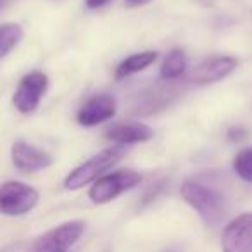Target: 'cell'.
Wrapping results in <instances>:
<instances>
[{
	"instance_id": "9c48e42d",
	"label": "cell",
	"mask_w": 252,
	"mask_h": 252,
	"mask_svg": "<svg viewBox=\"0 0 252 252\" xmlns=\"http://www.w3.org/2000/svg\"><path fill=\"white\" fill-rule=\"evenodd\" d=\"M11 158L14 166L23 173H35L52 166L54 158L47 151L35 147L28 142L18 140L11 149Z\"/></svg>"
},
{
	"instance_id": "ac0fdd59",
	"label": "cell",
	"mask_w": 252,
	"mask_h": 252,
	"mask_svg": "<svg viewBox=\"0 0 252 252\" xmlns=\"http://www.w3.org/2000/svg\"><path fill=\"white\" fill-rule=\"evenodd\" d=\"M125 2L128 7H142V5L149 4V2H152V0H125Z\"/></svg>"
},
{
	"instance_id": "ffe728a7",
	"label": "cell",
	"mask_w": 252,
	"mask_h": 252,
	"mask_svg": "<svg viewBox=\"0 0 252 252\" xmlns=\"http://www.w3.org/2000/svg\"><path fill=\"white\" fill-rule=\"evenodd\" d=\"M0 5H2V2H0Z\"/></svg>"
},
{
	"instance_id": "ba28073f",
	"label": "cell",
	"mask_w": 252,
	"mask_h": 252,
	"mask_svg": "<svg viewBox=\"0 0 252 252\" xmlns=\"http://www.w3.org/2000/svg\"><path fill=\"white\" fill-rule=\"evenodd\" d=\"M238 66V61L231 56H220L207 59L200 63L197 67H193L192 73L189 74V81L197 85H209L216 81L224 80L230 76Z\"/></svg>"
},
{
	"instance_id": "7c38bea8",
	"label": "cell",
	"mask_w": 252,
	"mask_h": 252,
	"mask_svg": "<svg viewBox=\"0 0 252 252\" xmlns=\"http://www.w3.org/2000/svg\"><path fill=\"white\" fill-rule=\"evenodd\" d=\"M156 59H158V52L156 50H145V52L133 54V56L126 57L116 67V80H125V78L133 76V74L147 69L151 64L156 63Z\"/></svg>"
},
{
	"instance_id": "d6986e66",
	"label": "cell",
	"mask_w": 252,
	"mask_h": 252,
	"mask_svg": "<svg viewBox=\"0 0 252 252\" xmlns=\"http://www.w3.org/2000/svg\"><path fill=\"white\" fill-rule=\"evenodd\" d=\"M164 252H180V249H176V247H171V249H168V251H164Z\"/></svg>"
},
{
	"instance_id": "5bb4252c",
	"label": "cell",
	"mask_w": 252,
	"mask_h": 252,
	"mask_svg": "<svg viewBox=\"0 0 252 252\" xmlns=\"http://www.w3.org/2000/svg\"><path fill=\"white\" fill-rule=\"evenodd\" d=\"M23 38V30L19 25L7 23L0 26V59H4Z\"/></svg>"
},
{
	"instance_id": "4fadbf2b",
	"label": "cell",
	"mask_w": 252,
	"mask_h": 252,
	"mask_svg": "<svg viewBox=\"0 0 252 252\" xmlns=\"http://www.w3.org/2000/svg\"><path fill=\"white\" fill-rule=\"evenodd\" d=\"M187 69V56L182 49H173L168 56L164 57L161 66V76L166 81L178 80Z\"/></svg>"
},
{
	"instance_id": "2e32d148",
	"label": "cell",
	"mask_w": 252,
	"mask_h": 252,
	"mask_svg": "<svg viewBox=\"0 0 252 252\" xmlns=\"http://www.w3.org/2000/svg\"><path fill=\"white\" fill-rule=\"evenodd\" d=\"M245 135H247V131H245L244 126H231L230 131H228V138H230L231 142L242 140V138H245Z\"/></svg>"
},
{
	"instance_id": "3957f363",
	"label": "cell",
	"mask_w": 252,
	"mask_h": 252,
	"mask_svg": "<svg viewBox=\"0 0 252 252\" xmlns=\"http://www.w3.org/2000/svg\"><path fill=\"white\" fill-rule=\"evenodd\" d=\"M142 175L133 169H119L111 175H104L95 180L90 187L88 197L94 204H107L119 197L121 193L135 189L140 183Z\"/></svg>"
},
{
	"instance_id": "e0dca14e",
	"label": "cell",
	"mask_w": 252,
	"mask_h": 252,
	"mask_svg": "<svg viewBox=\"0 0 252 252\" xmlns=\"http://www.w3.org/2000/svg\"><path fill=\"white\" fill-rule=\"evenodd\" d=\"M107 2H111V0H87V7L88 9H100V7H104Z\"/></svg>"
},
{
	"instance_id": "30bf717a",
	"label": "cell",
	"mask_w": 252,
	"mask_h": 252,
	"mask_svg": "<svg viewBox=\"0 0 252 252\" xmlns=\"http://www.w3.org/2000/svg\"><path fill=\"white\" fill-rule=\"evenodd\" d=\"M116 114V100L107 94L95 95L88 98L80 107L76 114V121L81 126H97L104 121L112 119Z\"/></svg>"
},
{
	"instance_id": "9a60e30c",
	"label": "cell",
	"mask_w": 252,
	"mask_h": 252,
	"mask_svg": "<svg viewBox=\"0 0 252 252\" xmlns=\"http://www.w3.org/2000/svg\"><path fill=\"white\" fill-rule=\"evenodd\" d=\"M233 169L244 182L252 183V147L240 151L233 159Z\"/></svg>"
},
{
	"instance_id": "8992f818",
	"label": "cell",
	"mask_w": 252,
	"mask_h": 252,
	"mask_svg": "<svg viewBox=\"0 0 252 252\" xmlns=\"http://www.w3.org/2000/svg\"><path fill=\"white\" fill-rule=\"evenodd\" d=\"M49 88V78L42 71H32L19 81L12 97V104L21 114H32L42 102Z\"/></svg>"
},
{
	"instance_id": "7a4b0ae2",
	"label": "cell",
	"mask_w": 252,
	"mask_h": 252,
	"mask_svg": "<svg viewBox=\"0 0 252 252\" xmlns=\"http://www.w3.org/2000/svg\"><path fill=\"white\" fill-rule=\"evenodd\" d=\"M125 145H112V147L104 149L98 154H95L94 158L85 161L83 164H80L76 169H73L64 180V187L67 190H78L83 189L88 183H94L95 180L104 176V173L109 171L112 166L118 164L125 158Z\"/></svg>"
},
{
	"instance_id": "5b68a950",
	"label": "cell",
	"mask_w": 252,
	"mask_h": 252,
	"mask_svg": "<svg viewBox=\"0 0 252 252\" xmlns=\"http://www.w3.org/2000/svg\"><path fill=\"white\" fill-rule=\"evenodd\" d=\"M38 190L23 182H5L0 185V214L25 216L38 204Z\"/></svg>"
},
{
	"instance_id": "8fae6325",
	"label": "cell",
	"mask_w": 252,
	"mask_h": 252,
	"mask_svg": "<svg viewBox=\"0 0 252 252\" xmlns=\"http://www.w3.org/2000/svg\"><path fill=\"white\" fill-rule=\"evenodd\" d=\"M105 138L118 145H131L149 142L154 137V130L144 123H116L105 130Z\"/></svg>"
},
{
	"instance_id": "52a82bcc",
	"label": "cell",
	"mask_w": 252,
	"mask_h": 252,
	"mask_svg": "<svg viewBox=\"0 0 252 252\" xmlns=\"http://www.w3.org/2000/svg\"><path fill=\"white\" fill-rule=\"evenodd\" d=\"M221 249L223 252H252V213L240 214L226 224Z\"/></svg>"
},
{
	"instance_id": "6da1fadb",
	"label": "cell",
	"mask_w": 252,
	"mask_h": 252,
	"mask_svg": "<svg viewBox=\"0 0 252 252\" xmlns=\"http://www.w3.org/2000/svg\"><path fill=\"white\" fill-rule=\"evenodd\" d=\"M182 197L195 211L206 226H218L228 214V202L218 190L199 182H185L182 185Z\"/></svg>"
},
{
	"instance_id": "277c9868",
	"label": "cell",
	"mask_w": 252,
	"mask_h": 252,
	"mask_svg": "<svg viewBox=\"0 0 252 252\" xmlns=\"http://www.w3.org/2000/svg\"><path fill=\"white\" fill-rule=\"evenodd\" d=\"M83 231L85 223L81 220L66 221L35 238L28 252H67L80 240Z\"/></svg>"
}]
</instances>
